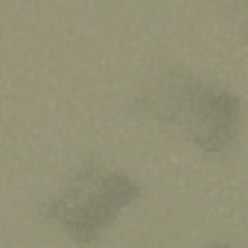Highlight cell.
Wrapping results in <instances>:
<instances>
[{
	"mask_svg": "<svg viewBox=\"0 0 248 248\" xmlns=\"http://www.w3.org/2000/svg\"><path fill=\"white\" fill-rule=\"evenodd\" d=\"M219 248H225V245H219Z\"/></svg>",
	"mask_w": 248,
	"mask_h": 248,
	"instance_id": "obj_3",
	"label": "cell"
},
{
	"mask_svg": "<svg viewBox=\"0 0 248 248\" xmlns=\"http://www.w3.org/2000/svg\"><path fill=\"white\" fill-rule=\"evenodd\" d=\"M129 111L184 135L207 155H225L239 140V96L187 67L152 70L135 91Z\"/></svg>",
	"mask_w": 248,
	"mask_h": 248,
	"instance_id": "obj_1",
	"label": "cell"
},
{
	"mask_svg": "<svg viewBox=\"0 0 248 248\" xmlns=\"http://www.w3.org/2000/svg\"><path fill=\"white\" fill-rule=\"evenodd\" d=\"M140 196V181L117 167L85 161L67 184L44 202V216L79 245H91Z\"/></svg>",
	"mask_w": 248,
	"mask_h": 248,
	"instance_id": "obj_2",
	"label": "cell"
}]
</instances>
